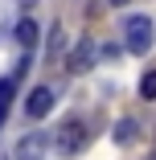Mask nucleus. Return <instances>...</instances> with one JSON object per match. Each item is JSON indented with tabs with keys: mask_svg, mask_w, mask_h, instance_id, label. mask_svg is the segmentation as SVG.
<instances>
[{
	"mask_svg": "<svg viewBox=\"0 0 156 160\" xmlns=\"http://www.w3.org/2000/svg\"><path fill=\"white\" fill-rule=\"evenodd\" d=\"M53 148L62 152V156H78L82 148H86V123L82 119H66L53 132Z\"/></svg>",
	"mask_w": 156,
	"mask_h": 160,
	"instance_id": "nucleus-1",
	"label": "nucleus"
},
{
	"mask_svg": "<svg viewBox=\"0 0 156 160\" xmlns=\"http://www.w3.org/2000/svg\"><path fill=\"white\" fill-rule=\"evenodd\" d=\"M123 37H128L132 53H148L152 41H156V25L148 17H128V21H123Z\"/></svg>",
	"mask_w": 156,
	"mask_h": 160,
	"instance_id": "nucleus-2",
	"label": "nucleus"
},
{
	"mask_svg": "<svg viewBox=\"0 0 156 160\" xmlns=\"http://www.w3.org/2000/svg\"><path fill=\"white\" fill-rule=\"evenodd\" d=\"M90 66H95V41L82 37V41L70 49V58H66V70H70V74H86Z\"/></svg>",
	"mask_w": 156,
	"mask_h": 160,
	"instance_id": "nucleus-3",
	"label": "nucleus"
},
{
	"mask_svg": "<svg viewBox=\"0 0 156 160\" xmlns=\"http://www.w3.org/2000/svg\"><path fill=\"white\" fill-rule=\"evenodd\" d=\"M53 107V86H33V94L25 99V115L29 119H45Z\"/></svg>",
	"mask_w": 156,
	"mask_h": 160,
	"instance_id": "nucleus-4",
	"label": "nucleus"
},
{
	"mask_svg": "<svg viewBox=\"0 0 156 160\" xmlns=\"http://www.w3.org/2000/svg\"><path fill=\"white\" fill-rule=\"evenodd\" d=\"M45 144H49V140H45L41 132H29V136L17 144V160H41V156H45Z\"/></svg>",
	"mask_w": 156,
	"mask_h": 160,
	"instance_id": "nucleus-5",
	"label": "nucleus"
},
{
	"mask_svg": "<svg viewBox=\"0 0 156 160\" xmlns=\"http://www.w3.org/2000/svg\"><path fill=\"white\" fill-rule=\"evenodd\" d=\"M17 41H21V49H33V45H37V25L29 21V17L17 25Z\"/></svg>",
	"mask_w": 156,
	"mask_h": 160,
	"instance_id": "nucleus-6",
	"label": "nucleus"
},
{
	"mask_svg": "<svg viewBox=\"0 0 156 160\" xmlns=\"http://www.w3.org/2000/svg\"><path fill=\"white\" fill-rule=\"evenodd\" d=\"M140 99H156V70H148L140 78Z\"/></svg>",
	"mask_w": 156,
	"mask_h": 160,
	"instance_id": "nucleus-7",
	"label": "nucleus"
},
{
	"mask_svg": "<svg viewBox=\"0 0 156 160\" xmlns=\"http://www.w3.org/2000/svg\"><path fill=\"white\" fill-rule=\"evenodd\" d=\"M115 140H119V144H128V140H136V123H132V119H123V123L115 127Z\"/></svg>",
	"mask_w": 156,
	"mask_h": 160,
	"instance_id": "nucleus-8",
	"label": "nucleus"
},
{
	"mask_svg": "<svg viewBox=\"0 0 156 160\" xmlns=\"http://www.w3.org/2000/svg\"><path fill=\"white\" fill-rule=\"evenodd\" d=\"M111 4H128V0H111Z\"/></svg>",
	"mask_w": 156,
	"mask_h": 160,
	"instance_id": "nucleus-9",
	"label": "nucleus"
}]
</instances>
